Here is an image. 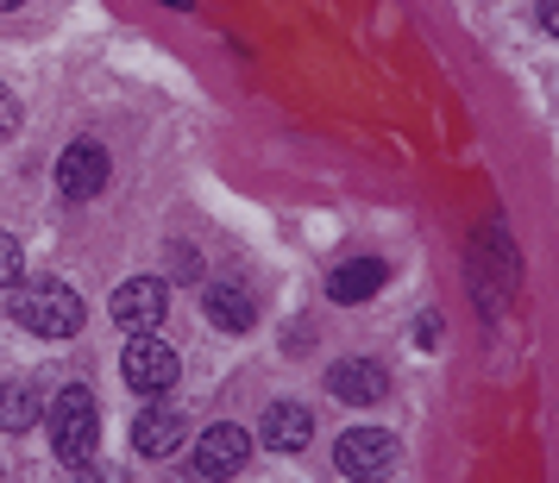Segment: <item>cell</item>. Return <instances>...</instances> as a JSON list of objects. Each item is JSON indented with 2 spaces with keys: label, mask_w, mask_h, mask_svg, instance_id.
<instances>
[{
  "label": "cell",
  "mask_w": 559,
  "mask_h": 483,
  "mask_svg": "<svg viewBox=\"0 0 559 483\" xmlns=\"http://www.w3.org/2000/svg\"><path fill=\"white\" fill-rule=\"evenodd\" d=\"M7 314L26 333H38V339H70V333L82 327V295L57 277H32V282H13Z\"/></svg>",
  "instance_id": "1"
},
{
  "label": "cell",
  "mask_w": 559,
  "mask_h": 483,
  "mask_svg": "<svg viewBox=\"0 0 559 483\" xmlns=\"http://www.w3.org/2000/svg\"><path fill=\"white\" fill-rule=\"evenodd\" d=\"M45 421H51V446H57L63 464H88V458H95L102 414H95V396H88V389H63V396L45 408Z\"/></svg>",
  "instance_id": "2"
},
{
  "label": "cell",
  "mask_w": 559,
  "mask_h": 483,
  "mask_svg": "<svg viewBox=\"0 0 559 483\" xmlns=\"http://www.w3.org/2000/svg\"><path fill=\"white\" fill-rule=\"evenodd\" d=\"M396 433H383V427H353V433H340V446H333V464L346 471L353 483H378L390 464H396Z\"/></svg>",
  "instance_id": "3"
},
{
  "label": "cell",
  "mask_w": 559,
  "mask_h": 483,
  "mask_svg": "<svg viewBox=\"0 0 559 483\" xmlns=\"http://www.w3.org/2000/svg\"><path fill=\"white\" fill-rule=\"evenodd\" d=\"M120 377H127L139 396H164V389L177 383V352H170V339L132 333V346L120 352Z\"/></svg>",
  "instance_id": "4"
},
{
  "label": "cell",
  "mask_w": 559,
  "mask_h": 483,
  "mask_svg": "<svg viewBox=\"0 0 559 483\" xmlns=\"http://www.w3.org/2000/svg\"><path fill=\"white\" fill-rule=\"evenodd\" d=\"M114 321L127 333H157L164 327V314H170V282H157V277H132L114 289Z\"/></svg>",
  "instance_id": "5"
},
{
  "label": "cell",
  "mask_w": 559,
  "mask_h": 483,
  "mask_svg": "<svg viewBox=\"0 0 559 483\" xmlns=\"http://www.w3.org/2000/svg\"><path fill=\"white\" fill-rule=\"evenodd\" d=\"M246 464H252V433L246 427L221 421V427H207L202 439H195V471H202V478L227 483V478H239Z\"/></svg>",
  "instance_id": "6"
},
{
  "label": "cell",
  "mask_w": 559,
  "mask_h": 483,
  "mask_svg": "<svg viewBox=\"0 0 559 483\" xmlns=\"http://www.w3.org/2000/svg\"><path fill=\"white\" fill-rule=\"evenodd\" d=\"M57 189H63V202H95L107 189V152L95 138H76L70 152L57 157Z\"/></svg>",
  "instance_id": "7"
},
{
  "label": "cell",
  "mask_w": 559,
  "mask_h": 483,
  "mask_svg": "<svg viewBox=\"0 0 559 483\" xmlns=\"http://www.w3.org/2000/svg\"><path fill=\"white\" fill-rule=\"evenodd\" d=\"M328 389H333V402H346V408L383 402V396H390V371L371 364V358H340L328 371Z\"/></svg>",
  "instance_id": "8"
},
{
  "label": "cell",
  "mask_w": 559,
  "mask_h": 483,
  "mask_svg": "<svg viewBox=\"0 0 559 483\" xmlns=\"http://www.w3.org/2000/svg\"><path fill=\"white\" fill-rule=\"evenodd\" d=\"M182 439H189V421H182L177 408H145L139 421H132V446L145 458H170V452H182Z\"/></svg>",
  "instance_id": "9"
},
{
  "label": "cell",
  "mask_w": 559,
  "mask_h": 483,
  "mask_svg": "<svg viewBox=\"0 0 559 483\" xmlns=\"http://www.w3.org/2000/svg\"><path fill=\"white\" fill-rule=\"evenodd\" d=\"M258 433H264V446H271V452H302L308 439H314V414H308L302 402H271Z\"/></svg>",
  "instance_id": "10"
},
{
  "label": "cell",
  "mask_w": 559,
  "mask_h": 483,
  "mask_svg": "<svg viewBox=\"0 0 559 483\" xmlns=\"http://www.w3.org/2000/svg\"><path fill=\"white\" fill-rule=\"evenodd\" d=\"M202 314L214 321L221 333H246L258 321V307H252V295L239 289V282H207V295H202Z\"/></svg>",
  "instance_id": "11"
},
{
  "label": "cell",
  "mask_w": 559,
  "mask_h": 483,
  "mask_svg": "<svg viewBox=\"0 0 559 483\" xmlns=\"http://www.w3.org/2000/svg\"><path fill=\"white\" fill-rule=\"evenodd\" d=\"M383 277H390V270H383L378 257H353V264H340L328 277V295L333 302H371L383 289Z\"/></svg>",
  "instance_id": "12"
},
{
  "label": "cell",
  "mask_w": 559,
  "mask_h": 483,
  "mask_svg": "<svg viewBox=\"0 0 559 483\" xmlns=\"http://www.w3.org/2000/svg\"><path fill=\"white\" fill-rule=\"evenodd\" d=\"M45 421V402H38V389L32 383H0V427L7 433H26Z\"/></svg>",
  "instance_id": "13"
},
{
  "label": "cell",
  "mask_w": 559,
  "mask_h": 483,
  "mask_svg": "<svg viewBox=\"0 0 559 483\" xmlns=\"http://www.w3.org/2000/svg\"><path fill=\"white\" fill-rule=\"evenodd\" d=\"M20 264H26L20 239H13V232H0V289H13V282H20Z\"/></svg>",
  "instance_id": "14"
},
{
  "label": "cell",
  "mask_w": 559,
  "mask_h": 483,
  "mask_svg": "<svg viewBox=\"0 0 559 483\" xmlns=\"http://www.w3.org/2000/svg\"><path fill=\"white\" fill-rule=\"evenodd\" d=\"M70 483H127V478H120L114 464H95V458H88V464H76V478Z\"/></svg>",
  "instance_id": "15"
},
{
  "label": "cell",
  "mask_w": 559,
  "mask_h": 483,
  "mask_svg": "<svg viewBox=\"0 0 559 483\" xmlns=\"http://www.w3.org/2000/svg\"><path fill=\"white\" fill-rule=\"evenodd\" d=\"M13 126H20V101L0 88V138H13Z\"/></svg>",
  "instance_id": "16"
},
{
  "label": "cell",
  "mask_w": 559,
  "mask_h": 483,
  "mask_svg": "<svg viewBox=\"0 0 559 483\" xmlns=\"http://www.w3.org/2000/svg\"><path fill=\"white\" fill-rule=\"evenodd\" d=\"M540 26H547V32L559 38V0H540Z\"/></svg>",
  "instance_id": "17"
},
{
  "label": "cell",
  "mask_w": 559,
  "mask_h": 483,
  "mask_svg": "<svg viewBox=\"0 0 559 483\" xmlns=\"http://www.w3.org/2000/svg\"><path fill=\"white\" fill-rule=\"evenodd\" d=\"M13 7H20V0H0V13H13Z\"/></svg>",
  "instance_id": "18"
}]
</instances>
